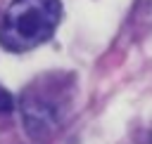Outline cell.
<instances>
[{"label": "cell", "instance_id": "7a4b0ae2", "mask_svg": "<svg viewBox=\"0 0 152 144\" xmlns=\"http://www.w3.org/2000/svg\"><path fill=\"white\" fill-rule=\"evenodd\" d=\"M71 102V85L57 76L33 80L19 97L24 127L36 139H48L62 125Z\"/></svg>", "mask_w": 152, "mask_h": 144}, {"label": "cell", "instance_id": "3957f363", "mask_svg": "<svg viewBox=\"0 0 152 144\" xmlns=\"http://www.w3.org/2000/svg\"><path fill=\"white\" fill-rule=\"evenodd\" d=\"M14 109V97L0 85V113H10Z\"/></svg>", "mask_w": 152, "mask_h": 144}, {"label": "cell", "instance_id": "6da1fadb", "mask_svg": "<svg viewBox=\"0 0 152 144\" xmlns=\"http://www.w3.org/2000/svg\"><path fill=\"white\" fill-rule=\"evenodd\" d=\"M59 17V0H12L0 24V45L7 52L33 50L55 35Z\"/></svg>", "mask_w": 152, "mask_h": 144}]
</instances>
